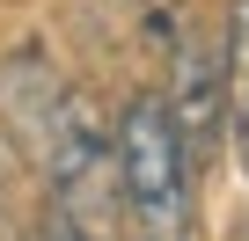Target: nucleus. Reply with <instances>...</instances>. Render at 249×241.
I'll return each instance as SVG.
<instances>
[{
	"mask_svg": "<svg viewBox=\"0 0 249 241\" xmlns=\"http://www.w3.org/2000/svg\"><path fill=\"white\" fill-rule=\"evenodd\" d=\"M37 168H44V190H52V212L81 219V226H110V197H117V154H110V132L95 125V110L81 95H66L52 139L37 146Z\"/></svg>",
	"mask_w": 249,
	"mask_h": 241,
	"instance_id": "2",
	"label": "nucleus"
},
{
	"mask_svg": "<svg viewBox=\"0 0 249 241\" xmlns=\"http://www.w3.org/2000/svg\"><path fill=\"white\" fill-rule=\"evenodd\" d=\"M220 51H227V139H234L242 176H249V0H234V8H227Z\"/></svg>",
	"mask_w": 249,
	"mask_h": 241,
	"instance_id": "5",
	"label": "nucleus"
},
{
	"mask_svg": "<svg viewBox=\"0 0 249 241\" xmlns=\"http://www.w3.org/2000/svg\"><path fill=\"white\" fill-rule=\"evenodd\" d=\"M0 212H8V168H0Z\"/></svg>",
	"mask_w": 249,
	"mask_h": 241,
	"instance_id": "7",
	"label": "nucleus"
},
{
	"mask_svg": "<svg viewBox=\"0 0 249 241\" xmlns=\"http://www.w3.org/2000/svg\"><path fill=\"white\" fill-rule=\"evenodd\" d=\"M66 73L52 66V51L44 44H15L8 59H0V125H8V139L37 161V146L52 139V125H59V110H66Z\"/></svg>",
	"mask_w": 249,
	"mask_h": 241,
	"instance_id": "4",
	"label": "nucleus"
},
{
	"mask_svg": "<svg viewBox=\"0 0 249 241\" xmlns=\"http://www.w3.org/2000/svg\"><path fill=\"white\" fill-rule=\"evenodd\" d=\"M169 117L191 146V168H213L220 139H227V51L205 37L176 44V88H169Z\"/></svg>",
	"mask_w": 249,
	"mask_h": 241,
	"instance_id": "3",
	"label": "nucleus"
},
{
	"mask_svg": "<svg viewBox=\"0 0 249 241\" xmlns=\"http://www.w3.org/2000/svg\"><path fill=\"white\" fill-rule=\"evenodd\" d=\"M110 154H117V197L140 241H191L198 197H191V146L169 117V95H124L117 125H110Z\"/></svg>",
	"mask_w": 249,
	"mask_h": 241,
	"instance_id": "1",
	"label": "nucleus"
},
{
	"mask_svg": "<svg viewBox=\"0 0 249 241\" xmlns=\"http://www.w3.org/2000/svg\"><path fill=\"white\" fill-rule=\"evenodd\" d=\"M30 241H103V234H95V226H81V219H66V212H44Z\"/></svg>",
	"mask_w": 249,
	"mask_h": 241,
	"instance_id": "6",
	"label": "nucleus"
}]
</instances>
